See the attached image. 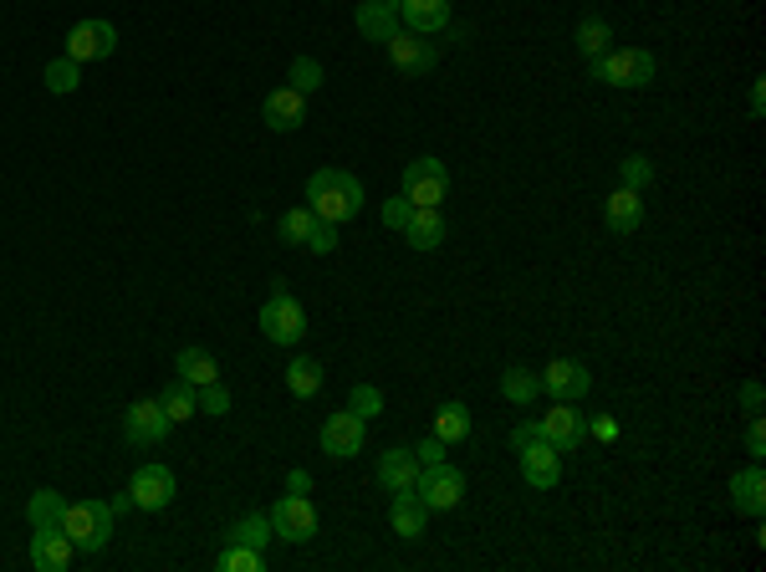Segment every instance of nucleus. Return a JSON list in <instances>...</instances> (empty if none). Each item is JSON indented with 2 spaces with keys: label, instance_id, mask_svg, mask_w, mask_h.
<instances>
[{
  "label": "nucleus",
  "instance_id": "1",
  "mask_svg": "<svg viewBox=\"0 0 766 572\" xmlns=\"http://www.w3.org/2000/svg\"><path fill=\"white\" fill-rule=\"evenodd\" d=\"M307 204H312L317 220L343 225V220H353L363 210V185L353 179L348 169H317L312 179H307Z\"/></svg>",
  "mask_w": 766,
  "mask_h": 572
},
{
  "label": "nucleus",
  "instance_id": "2",
  "mask_svg": "<svg viewBox=\"0 0 766 572\" xmlns=\"http://www.w3.org/2000/svg\"><path fill=\"white\" fill-rule=\"evenodd\" d=\"M113 501H67V517H62V532L72 537V547L83 552H102L113 542Z\"/></svg>",
  "mask_w": 766,
  "mask_h": 572
},
{
  "label": "nucleus",
  "instance_id": "3",
  "mask_svg": "<svg viewBox=\"0 0 766 572\" xmlns=\"http://www.w3.org/2000/svg\"><path fill=\"white\" fill-rule=\"evenodd\" d=\"M261 333H267V343H276V348H297L301 337H307V312H301V302L286 291V282H276V291H271L267 307H261Z\"/></svg>",
  "mask_w": 766,
  "mask_h": 572
},
{
  "label": "nucleus",
  "instance_id": "4",
  "mask_svg": "<svg viewBox=\"0 0 766 572\" xmlns=\"http://www.w3.org/2000/svg\"><path fill=\"white\" fill-rule=\"evenodd\" d=\"M593 77L608 87H644V83H654V51H644V47L603 51L598 62H593Z\"/></svg>",
  "mask_w": 766,
  "mask_h": 572
},
{
  "label": "nucleus",
  "instance_id": "5",
  "mask_svg": "<svg viewBox=\"0 0 766 572\" xmlns=\"http://www.w3.org/2000/svg\"><path fill=\"white\" fill-rule=\"evenodd\" d=\"M445 195H450V169L440 164L434 153L404 164V200L409 204H440Z\"/></svg>",
  "mask_w": 766,
  "mask_h": 572
},
{
  "label": "nucleus",
  "instance_id": "6",
  "mask_svg": "<svg viewBox=\"0 0 766 572\" xmlns=\"http://www.w3.org/2000/svg\"><path fill=\"white\" fill-rule=\"evenodd\" d=\"M419 501L430 506V511H455V506L466 501V475L455 471L450 460H440V465H424L419 471Z\"/></svg>",
  "mask_w": 766,
  "mask_h": 572
},
{
  "label": "nucleus",
  "instance_id": "7",
  "mask_svg": "<svg viewBox=\"0 0 766 572\" xmlns=\"http://www.w3.org/2000/svg\"><path fill=\"white\" fill-rule=\"evenodd\" d=\"M174 430V420L164 414L159 399H138V405L123 409V439L138 445V450H149V445H164V435Z\"/></svg>",
  "mask_w": 766,
  "mask_h": 572
},
{
  "label": "nucleus",
  "instance_id": "8",
  "mask_svg": "<svg viewBox=\"0 0 766 572\" xmlns=\"http://www.w3.org/2000/svg\"><path fill=\"white\" fill-rule=\"evenodd\" d=\"M118 51V32L113 21H77L67 32V57L83 67V62H102V57H113Z\"/></svg>",
  "mask_w": 766,
  "mask_h": 572
},
{
  "label": "nucleus",
  "instance_id": "9",
  "mask_svg": "<svg viewBox=\"0 0 766 572\" xmlns=\"http://www.w3.org/2000/svg\"><path fill=\"white\" fill-rule=\"evenodd\" d=\"M271 532H276V537H286V542H312V537H317V511H312V501L286 490L282 501L271 506Z\"/></svg>",
  "mask_w": 766,
  "mask_h": 572
},
{
  "label": "nucleus",
  "instance_id": "10",
  "mask_svg": "<svg viewBox=\"0 0 766 572\" xmlns=\"http://www.w3.org/2000/svg\"><path fill=\"white\" fill-rule=\"evenodd\" d=\"M128 496H134L138 511H164L174 501V471L169 465H138L134 481H128Z\"/></svg>",
  "mask_w": 766,
  "mask_h": 572
},
{
  "label": "nucleus",
  "instance_id": "11",
  "mask_svg": "<svg viewBox=\"0 0 766 572\" xmlns=\"http://www.w3.org/2000/svg\"><path fill=\"white\" fill-rule=\"evenodd\" d=\"M542 388H547L552 399H563V405H578L588 388H593V373L578 358H552L547 373H542Z\"/></svg>",
  "mask_w": 766,
  "mask_h": 572
},
{
  "label": "nucleus",
  "instance_id": "12",
  "mask_svg": "<svg viewBox=\"0 0 766 572\" xmlns=\"http://www.w3.org/2000/svg\"><path fill=\"white\" fill-rule=\"evenodd\" d=\"M557 409H547L542 420H536V430H542V439H547L552 450H578L583 445V435H588V424H583V414L572 405H563V399H552Z\"/></svg>",
  "mask_w": 766,
  "mask_h": 572
},
{
  "label": "nucleus",
  "instance_id": "13",
  "mask_svg": "<svg viewBox=\"0 0 766 572\" xmlns=\"http://www.w3.org/2000/svg\"><path fill=\"white\" fill-rule=\"evenodd\" d=\"M363 424L353 409H337V414H328V424H322V450L337 455V460H353V455L363 450Z\"/></svg>",
  "mask_w": 766,
  "mask_h": 572
},
{
  "label": "nucleus",
  "instance_id": "14",
  "mask_svg": "<svg viewBox=\"0 0 766 572\" xmlns=\"http://www.w3.org/2000/svg\"><path fill=\"white\" fill-rule=\"evenodd\" d=\"M521 455V475H527V486L532 490H552L563 481V450H552L547 439H532Z\"/></svg>",
  "mask_w": 766,
  "mask_h": 572
},
{
  "label": "nucleus",
  "instance_id": "15",
  "mask_svg": "<svg viewBox=\"0 0 766 572\" xmlns=\"http://www.w3.org/2000/svg\"><path fill=\"white\" fill-rule=\"evenodd\" d=\"M383 47H388V62H394L399 72H409V77H419V72L434 67V47L419 32H404V26H399V32L388 36Z\"/></svg>",
  "mask_w": 766,
  "mask_h": 572
},
{
  "label": "nucleus",
  "instance_id": "16",
  "mask_svg": "<svg viewBox=\"0 0 766 572\" xmlns=\"http://www.w3.org/2000/svg\"><path fill=\"white\" fill-rule=\"evenodd\" d=\"M261 119H267V128H276V134H292V128L307 123V98H301L297 87H276V92H267V102H261Z\"/></svg>",
  "mask_w": 766,
  "mask_h": 572
},
{
  "label": "nucleus",
  "instance_id": "17",
  "mask_svg": "<svg viewBox=\"0 0 766 572\" xmlns=\"http://www.w3.org/2000/svg\"><path fill=\"white\" fill-rule=\"evenodd\" d=\"M419 455L409 450V445H399V450H383L379 455V486L383 490H415L419 486Z\"/></svg>",
  "mask_w": 766,
  "mask_h": 572
},
{
  "label": "nucleus",
  "instance_id": "18",
  "mask_svg": "<svg viewBox=\"0 0 766 572\" xmlns=\"http://www.w3.org/2000/svg\"><path fill=\"white\" fill-rule=\"evenodd\" d=\"M399 26L419 36H434L450 26V0H399Z\"/></svg>",
  "mask_w": 766,
  "mask_h": 572
},
{
  "label": "nucleus",
  "instance_id": "19",
  "mask_svg": "<svg viewBox=\"0 0 766 572\" xmlns=\"http://www.w3.org/2000/svg\"><path fill=\"white\" fill-rule=\"evenodd\" d=\"M353 21H358V32L368 41H388V36L399 32V0H358Z\"/></svg>",
  "mask_w": 766,
  "mask_h": 572
},
{
  "label": "nucleus",
  "instance_id": "20",
  "mask_svg": "<svg viewBox=\"0 0 766 572\" xmlns=\"http://www.w3.org/2000/svg\"><path fill=\"white\" fill-rule=\"evenodd\" d=\"M72 537L62 532V526H47V532H36L32 537V568L36 572H62L72 562Z\"/></svg>",
  "mask_w": 766,
  "mask_h": 572
},
{
  "label": "nucleus",
  "instance_id": "21",
  "mask_svg": "<svg viewBox=\"0 0 766 572\" xmlns=\"http://www.w3.org/2000/svg\"><path fill=\"white\" fill-rule=\"evenodd\" d=\"M388 522L399 532L404 542L424 537V522H430V506L419 501V490H394V501H388Z\"/></svg>",
  "mask_w": 766,
  "mask_h": 572
},
{
  "label": "nucleus",
  "instance_id": "22",
  "mask_svg": "<svg viewBox=\"0 0 766 572\" xmlns=\"http://www.w3.org/2000/svg\"><path fill=\"white\" fill-rule=\"evenodd\" d=\"M731 506L741 517H762L766 511V475L762 465H746V471L731 475Z\"/></svg>",
  "mask_w": 766,
  "mask_h": 572
},
{
  "label": "nucleus",
  "instance_id": "23",
  "mask_svg": "<svg viewBox=\"0 0 766 572\" xmlns=\"http://www.w3.org/2000/svg\"><path fill=\"white\" fill-rule=\"evenodd\" d=\"M404 240H409L415 251H434V246L445 240V215H440V204H415V215L404 225Z\"/></svg>",
  "mask_w": 766,
  "mask_h": 572
},
{
  "label": "nucleus",
  "instance_id": "24",
  "mask_svg": "<svg viewBox=\"0 0 766 572\" xmlns=\"http://www.w3.org/2000/svg\"><path fill=\"white\" fill-rule=\"evenodd\" d=\"M603 220H608V231H618V236L639 231V225H644V200H639V189H614L608 204H603Z\"/></svg>",
  "mask_w": 766,
  "mask_h": 572
},
{
  "label": "nucleus",
  "instance_id": "25",
  "mask_svg": "<svg viewBox=\"0 0 766 572\" xmlns=\"http://www.w3.org/2000/svg\"><path fill=\"white\" fill-rule=\"evenodd\" d=\"M159 405H164V414L174 424H184V420H195V414H200V388L184 384V378H174V384L159 394Z\"/></svg>",
  "mask_w": 766,
  "mask_h": 572
},
{
  "label": "nucleus",
  "instance_id": "26",
  "mask_svg": "<svg viewBox=\"0 0 766 572\" xmlns=\"http://www.w3.org/2000/svg\"><path fill=\"white\" fill-rule=\"evenodd\" d=\"M62 517H67V501H62V490H36L32 501H26V522H32V532L62 526Z\"/></svg>",
  "mask_w": 766,
  "mask_h": 572
},
{
  "label": "nucleus",
  "instance_id": "27",
  "mask_svg": "<svg viewBox=\"0 0 766 572\" xmlns=\"http://www.w3.org/2000/svg\"><path fill=\"white\" fill-rule=\"evenodd\" d=\"M174 369H180L184 384H195V388H205V384H215V378H220L215 358L205 353V348H184V353L174 358Z\"/></svg>",
  "mask_w": 766,
  "mask_h": 572
},
{
  "label": "nucleus",
  "instance_id": "28",
  "mask_svg": "<svg viewBox=\"0 0 766 572\" xmlns=\"http://www.w3.org/2000/svg\"><path fill=\"white\" fill-rule=\"evenodd\" d=\"M434 435L445 439V445H460V439L470 435V409L460 405V399L440 405V414H434Z\"/></svg>",
  "mask_w": 766,
  "mask_h": 572
},
{
  "label": "nucleus",
  "instance_id": "29",
  "mask_svg": "<svg viewBox=\"0 0 766 572\" xmlns=\"http://www.w3.org/2000/svg\"><path fill=\"white\" fill-rule=\"evenodd\" d=\"M608 47H614V26L603 16H583V26H578V51H583L588 62H598Z\"/></svg>",
  "mask_w": 766,
  "mask_h": 572
},
{
  "label": "nucleus",
  "instance_id": "30",
  "mask_svg": "<svg viewBox=\"0 0 766 572\" xmlns=\"http://www.w3.org/2000/svg\"><path fill=\"white\" fill-rule=\"evenodd\" d=\"M286 388H292L297 399H312L317 388H322V363H317V358H292V363H286Z\"/></svg>",
  "mask_w": 766,
  "mask_h": 572
},
{
  "label": "nucleus",
  "instance_id": "31",
  "mask_svg": "<svg viewBox=\"0 0 766 572\" xmlns=\"http://www.w3.org/2000/svg\"><path fill=\"white\" fill-rule=\"evenodd\" d=\"M501 394H506L511 405H532L536 394H542V373H532V369H506V373H501Z\"/></svg>",
  "mask_w": 766,
  "mask_h": 572
},
{
  "label": "nucleus",
  "instance_id": "32",
  "mask_svg": "<svg viewBox=\"0 0 766 572\" xmlns=\"http://www.w3.org/2000/svg\"><path fill=\"white\" fill-rule=\"evenodd\" d=\"M271 537H276V532H271V517H240V522L231 526V542H240V547H256V552H267Z\"/></svg>",
  "mask_w": 766,
  "mask_h": 572
},
{
  "label": "nucleus",
  "instance_id": "33",
  "mask_svg": "<svg viewBox=\"0 0 766 572\" xmlns=\"http://www.w3.org/2000/svg\"><path fill=\"white\" fill-rule=\"evenodd\" d=\"M267 562H261V552L256 547H240V542H231L225 552H215V572H261Z\"/></svg>",
  "mask_w": 766,
  "mask_h": 572
},
{
  "label": "nucleus",
  "instance_id": "34",
  "mask_svg": "<svg viewBox=\"0 0 766 572\" xmlns=\"http://www.w3.org/2000/svg\"><path fill=\"white\" fill-rule=\"evenodd\" d=\"M41 83H47L51 92L62 98V92H72V87L83 83V67H77L72 57H57V62H47V72H41Z\"/></svg>",
  "mask_w": 766,
  "mask_h": 572
},
{
  "label": "nucleus",
  "instance_id": "35",
  "mask_svg": "<svg viewBox=\"0 0 766 572\" xmlns=\"http://www.w3.org/2000/svg\"><path fill=\"white\" fill-rule=\"evenodd\" d=\"M322 83H328V77H322V62H317V57H297V62H292V72H286V87H297L301 98H307V92H317Z\"/></svg>",
  "mask_w": 766,
  "mask_h": 572
},
{
  "label": "nucleus",
  "instance_id": "36",
  "mask_svg": "<svg viewBox=\"0 0 766 572\" xmlns=\"http://www.w3.org/2000/svg\"><path fill=\"white\" fill-rule=\"evenodd\" d=\"M312 204H297V210H286L282 215V240H292V246H307V236H312Z\"/></svg>",
  "mask_w": 766,
  "mask_h": 572
},
{
  "label": "nucleus",
  "instance_id": "37",
  "mask_svg": "<svg viewBox=\"0 0 766 572\" xmlns=\"http://www.w3.org/2000/svg\"><path fill=\"white\" fill-rule=\"evenodd\" d=\"M348 409L358 414V420H379V414H383V394L373 384H358L348 394Z\"/></svg>",
  "mask_w": 766,
  "mask_h": 572
},
{
  "label": "nucleus",
  "instance_id": "38",
  "mask_svg": "<svg viewBox=\"0 0 766 572\" xmlns=\"http://www.w3.org/2000/svg\"><path fill=\"white\" fill-rule=\"evenodd\" d=\"M618 169H623V189H644V185L654 179V164L644 159V153H629V159H623Z\"/></svg>",
  "mask_w": 766,
  "mask_h": 572
},
{
  "label": "nucleus",
  "instance_id": "39",
  "mask_svg": "<svg viewBox=\"0 0 766 572\" xmlns=\"http://www.w3.org/2000/svg\"><path fill=\"white\" fill-rule=\"evenodd\" d=\"M200 409H205V414H215V420H220V414H231V388L220 384V378H215V384H205L200 388Z\"/></svg>",
  "mask_w": 766,
  "mask_h": 572
},
{
  "label": "nucleus",
  "instance_id": "40",
  "mask_svg": "<svg viewBox=\"0 0 766 572\" xmlns=\"http://www.w3.org/2000/svg\"><path fill=\"white\" fill-rule=\"evenodd\" d=\"M307 251H317V256L337 251V225H333V220H317L312 236H307Z\"/></svg>",
  "mask_w": 766,
  "mask_h": 572
},
{
  "label": "nucleus",
  "instance_id": "41",
  "mask_svg": "<svg viewBox=\"0 0 766 572\" xmlns=\"http://www.w3.org/2000/svg\"><path fill=\"white\" fill-rule=\"evenodd\" d=\"M409 215H415V204L404 200V195L383 200V225H388V231H404V225H409Z\"/></svg>",
  "mask_w": 766,
  "mask_h": 572
},
{
  "label": "nucleus",
  "instance_id": "42",
  "mask_svg": "<svg viewBox=\"0 0 766 572\" xmlns=\"http://www.w3.org/2000/svg\"><path fill=\"white\" fill-rule=\"evenodd\" d=\"M445 450H450V445H445L440 435H430V439H419V445H415L419 465H440V460H445Z\"/></svg>",
  "mask_w": 766,
  "mask_h": 572
},
{
  "label": "nucleus",
  "instance_id": "43",
  "mask_svg": "<svg viewBox=\"0 0 766 572\" xmlns=\"http://www.w3.org/2000/svg\"><path fill=\"white\" fill-rule=\"evenodd\" d=\"M746 450H751V460H762V455H766V430H762V414H751V424H746Z\"/></svg>",
  "mask_w": 766,
  "mask_h": 572
},
{
  "label": "nucleus",
  "instance_id": "44",
  "mask_svg": "<svg viewBox=\"0 0 766 572\" xmlns=\"http://www.w3.org/2000/svg\"><path fill=\"white\" fill-rule=\"evenodd\" d=\"M741 405L746 414H762V384H741Z\"/></svg>",
  "mask_w": 766,
  "mask_h": 572
},
{
  "label": "nucleus",
  "instance_id": "45",
  "mask_svg": "<svg viewBox=\"0 0 766 572\" xmlns=\"http://www.w3.org/2000/svg\"><path fill=\"white\" fill-rule=\"evenodd\" d=\"M532 439H542V430H536V424H517V430H511V445H517V450H527Z\"/></svg>",
  "mask_w": 766,
  "mask_h": 572
},
{
  "label": "nucleus",
  "instance_id": "46",
  "mask_svg": "<svg viewBox=\"0 0 766 572\" xmlns=\"http://www.w3.org/2000/svg\"><path fill=\"white\" fill-rule=\"evenodd\" d=\"M286 490H292V496H307V490H312V475H307V471H292V475H286Z\"/></svg>",
  "mask_w": 766,
  "mask_h": 572
},
{
  "label": "nucleus",
  "instance_id": "47",
  "mask_svg": "<svg viewBox=\"0 0 766 572\" xmlns=\"http://www.w3.org/2000/svg\"><path fill=\"white\" fill-rule=\"evenodd\" d=\"M593 435H598V439H618V420H593Z\"/></svg>",
  "mask_w": 766,
  "mask_h": 572
}]
</instances>
